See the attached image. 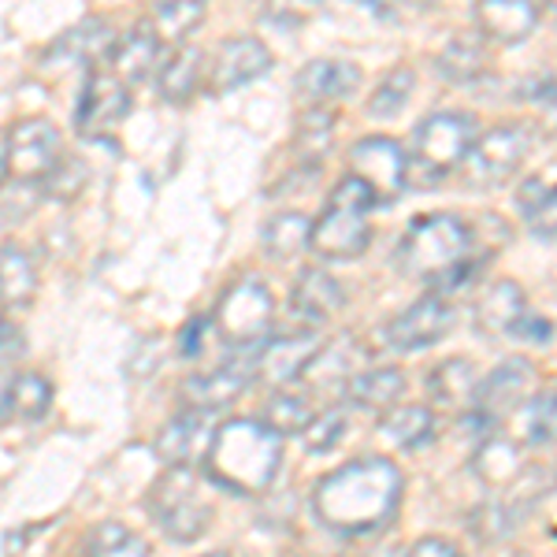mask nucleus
I'll return each mask as SVG.
<instances>
[{
	"mask_svg": "<svg viewBox=\"0 0 557 557\" xmlns=\"http://www.w3.org/2000/svg\"><path fill=\"white\" fill-rule=\"evenodd\" d=\"M115 45V26L108 20H97V15H89V20L75 23L67 34H60L57 41L45 49V64H94V60H101L112 52Z\"/></svg>",
	"mask_w": 557,
	"mask_h": 557,
	"instance_id": "nucleus-19",
	"label": "nucleus"
},
{
	"mask_svg": "<svg viewBox=\"0 0 557 557\" xmlns=\"http://www.w3.org/2000/svg\"><path fill=\"white\" fill-rule=\"evenodd\" d=\"M212 327L231 349H257L275 327V298L257 275H246L223 290L212 309Z\"/></svg>",
	"mask_w": 557,
	"mask_h": 557,
	"instance_id": "nucleus-6",
	"label": "nucleus"
},
{
	"mask_svg": "<svg viewBox=\"0 0 557 557\" xmlns=\"http://www.w3.org/2000/svg\"><path fill=\"white\" fill-rule=\"evenodd\" d=\"M152 520L160 524V532L175 543H194L209 532L212 524V506L201 498L197 475L190 465H175L160 475V483L149 494Z\"/></svg>",
	"mask_w": 557,
	"mask_h": 557,
	"instance_id": "nucleus-7",
	"label": "nucleus"
},
{
	"mask_svg": "<svg viewBox=\"0 0 557 557\" xmlns=\"http://www.w3.org/2000/svg\"><path fill=\"white\" fill-rule=\"evenodd\" d=\"M4 327H8V323H4V317H0V335H4Z\"/></svg>",
	"mask_w": 557,
	"mask_h": 557,
	"instance_id": "nucleus-51",
	"label": "nucleus"
},
{
	"mask_svg": "<svg viewBox=\"0 0 557 557\" xmlns=\"http://www.w3.org/2000/svg\"><path fill=\"white\" fill-rule=\"evenodd\" d=\"M323 338L317 331H294V335H268L257 349V375L272 386H286L301 380L312 357L320 354Z\"/></svg>",
	"mask_w": 557,
	"mask_h": 557,
	"instance_id": "nucleus-14",
	"label": "nucleus"
},
{
	"mask_svg": "<svg viewBox=\"0 0 557 557\" xmlns=\"http://www.w3.org/2000/svg\"><path fill=\"white\" fill-rule=\"evenodd\" d=\"M475 383H480V375H475L472 361H465V357H454V361L435 364L428 375V391L438 406H461L465 398H472Z\"/></svg>",
	"mask_w": 557,
	"mask_h": 557,
	"instance_id": "nucleus-32",
	"label": "nucleus"
},
{
	"mask_svg": "<svg viewBox=\"0 0 557 557\" xmlns=\"http://www.w3.org/2000/svg\"><path fill=\"white\" fill-rule=\"evenodd\" d=\"M535 383V372L528 361H502L483 383H475V409L487 412L491 420H502L506 412H513L524 401L528 386Z\"/></svg>",
	"mask_w": 557,
	"mask_h": 557,
	"instance_id": "nucleus-18",
	"label": "nucleus"
},
{
	"mask_svg": "<svg viewBox=\"0 0 557 557\" xmlns=\"http://www.w3.org/2000/svg\"><path fill=\"white\" fill-rule=\"evenodd\" d=\"M346 305V290L331 272L323 268H305L301 278L294 283V294H290V309L294 317L305 320L309 327H320L335 317L338 309Z\"/></svg>",
	"mask_w": 557,
	"mask_h": 557,
	"instance_id": "nucleus-20",
	"label": "nucleus"
},
{
	"mask_svg": "<svg viewBox=\"0 0 557 557\" xmlns=\"http://www.w3.org/2000/svg\"><path fill=\"white\" fill-rule=\"evenodd\" d=\"M12 368H0V424L12 420Z\"/></svg>",
	"mask_w": 557,
	"mask_h": 557,
	"instance_id": "nucleus-48",
	"label": "nucleus"
},
{
	"mask_svg": "<svg viewBox=\"0 0 557 557\" xmlns=\"http://www.w3.org/2000/svg\"><path fill=\"white\" fill-rule=\"evenodd\" d=\"M354 4H368V8H375V4H380V0H354Z\"/></svg>",
	"mask_w": 557,
	"mask_h": 557,
	"instance_id": "nucleus-50",
	"label": "nucleus"
},
{
	"mask_svg": "<svg viewBox=\"0 0 557 557\" xmlns=\"http://www.w3.org/2000/svg\"><path fill=\"white\" fill-rule=\"evenodd\" d=\"M524 312H528V298H524V290H520V283L502 278V283H494L480 298V305H475V323H480L483 335L509 338Z\"/></svg>",
	"mask_w": 557,
	"mask_h": 557,
	"instance_id": "nucleus-23",
	"label": "nucleus"
},
{
	"mask_svg": "<svg viewBox=\"0 0 557 557\" xmlns=\"http://www.w3.org/2000/svg\"><path fill=\"white\" fill-rule=\"evenodd\" d=\"M209 0H152V30L160 41H183L201 26Z\"/></svg>",
	"mask_w": 557,
	"mask_h": 557,
	"instance_id": "nucleus-31",
	"label": "nucleus"
},
{
	"mask_svg": "<svg viewBox=\"0 0 557 557\" xmlns=\"http://www.w3.org/2000/svg\"><path fill=\"white\" fill-rule=\"evenodd\" d=\"M349 175L372 190L375 205L394 201L406 190V149L394 138H361L349 149Z\"/></svg>",
	"mask_w": 557,
	"mask_h": 557,
	"instance_id": "nucleus-11",
	"label": "nucleus"
},
{
	"mask_svg": "<svg viewBox=\"0 0 557 557\" xmlns=\"http://www.w3.org/2000/svg\"><path fill=\"white\" fill-rule=\"evenodd\" d=\"M52 406V383L38 372L12 375V420H41Z\"/></svg>",
	"mask_w": 557,
	"mask_h": 557,
	"instance_id": "nucleus-36",
	"label": "nucleus"
},
{
	"mask_svg": "<svg viewBox=\"0 0 557 557\" xmlns=\"http://www.w3.org/2000/svg\"><path fill=\"white\" fill-rule=\"evenodd\" d=\"M38 294V268L15 242L0 246V309H26Z\"/></svg>",
	"mask_w": 557,
	"mask_h": 557,
	"instance_id": "nucleus-24",
	"label": "nucleus"
},
{
	"mask_svg": "<svg viewBox=\"0 0 557 557\" xmlns=\"http://www.w3.org/2000/svg\"><path fill=\"white\" fill-rule=\"evenodd\" d=\"M86 557H149V546L127 524L104 520L86 535Z\"/></svg>",
	"mask_w": 557,
	"mask_h": 557,
	"instance_id": "nucleus-33",
	"label": "nucleus"
},
{
	"mask_svg": "<svg viewBox=\"0 0 557 557\" xmlns=\"http://www.w3.org/2000/svg\"><path fill=\"white\" fill-rule=\"evenodd\" d=\"M457 323V309L450 298H438V294H428V298L412 301L401 317H394L386 327L380 331L386 349H398V354H417V349H428L435 343H443Z\"/></svg>",
	"mask_w": 557,
	"mask_h": 557,
	"instance_id": "nucleus-10",
	"label": "nucleus"
},
{
	"mask_svg": "<svg viewBox=\"0 0 557 557\" xmlns=\"http://www.w3.org/2000/svg\"><path fill=\"white\" fill-rule=\"evenodd\" d=\"M160 49H164V41H160V34L152 30V23L149 20L138 23L134 30L123 34V38H115L112 52H108V60H112V71H108V75L120 78L127 89L146 83L160 64Z\"/></svg>",
	"mask_w": 557,
	"mask_h": 557,
	"instance_id": "nucleus-17",
	"label": "nucleus"
},
{
	"mask_svg": "<svg viewBox=\"0 0 557 557\" xmlns=\"http://www.w3.org/2000/svg\"><path fill=\"white\" fill-rule=\"evenodd\" d=\"M86 183H89V168H86V160L83 157H64L60 152L57 157V164L45 172L41 178V186H45V194L52 197V201H75L78 194L86 190Z\"/></svg>",
	"mask_w": 557,
	"mask_h": 557,
	"instance_id": "nucleus-39",
	"label": "nucleus"
},
{
	"mask_svg": "<svg viewBox=\"0 0 557 557\" xmlns=\"http://www.w3.org/2000/svg\"><path fill=\"white\" fill-rule=\"evenodd\" d=\"M475 30L498 45H520L539 26L535 0H475Z\"/></svg>",
	"mask_w": 557,
	"mask_h": 557,
	"instance_id": "nucleus-16",
	"label": "nucleus"
},
{
	"mask_svg": "<svg viewBox=\"0 0 557 557\" xmlns=\"http://www.w3.org/2000/svg\"><path fill=\"white\" fill-rule=\"evenodd\" d=\"M357 83H361V67L349 60H309L294 78V89L301 94V101L320 108L323 101H338V97L354 94Z\"/></svg>",
	"mask_w": 557,
	"mask_h": 557,
	"instance_id": "nucleus-22",
	"label": "nucleus"
},
{
	"mask_svg": "<svg viewBox=\"0 0 557 557\" xmlns=\"http://www.w3.org/2000/svg\"><path fill=\"white\" fill-rule=\"evenodd\" d=\"M331 146H335V115L327 108L312 104L298 120V131H294V152L301 157V164L320 168V160L327 157Z\"/></svg>",
	"mask_w": 557,
	"mask_h": 557,
	"instance_id": "nucleus-30",
	"label": "nucleus"
},
{
	"mask_svg": "<svg viewBox=\"0 0 557 557\" xmlns=\"http://www.w3.org/2000/svg\"><path fill=\"white\" fill-rule=\"evenodd\" d=\"M528 149H532V131L524 123H502L472 141L469 157V183L472 186H498L524 164Z\"/></svg>",
	"mask_w": 557,
	"mask_h": 557,
	"instance_id": "nucleus-9",
	"label": "nucleus"
},
{
	"mask_svg": "<svg viewBox=\"0 0 557 557\" xmlns=\"http://www.w3.org/2000/svg\"><path fill=\"white\" fill-rule=\"evenodd\" d=\"M412 83H417V78H412L409 67H394L391 75H386L383 83L372 89L364 112L372 115V120H394V115L406 108L409 94H412Z\"/></svg>",
	"mask_w": 557,
	"mask_h": 557,
	"instance_id": "nucleus-38",
	"label": "nucleus"
},
{
	"mask_svg": "<svg viewBox=\"0 0 557 557\" xmlns=\"http://www.w3.org/2000/svg\"><path fill=\"white\" fill-rule=\"evenodd\" d=\"M550 335H554L550 320H539L532 312H524L513 327V338H524V343H539V346H550Z\"/></svg>",
	"mask_w": 557,
	"mask_h": 557,
	"instance_id": "nucleus-46",
	"label": "nucleus"
},
{
	"mask_svg": "<svg viewBox=\"0 0 557 557\" xmlns=\"http://www.w3.org/2000/svg\"><path fill=\"white\" fill-rule=\"evenodd\" d=\"M317 8H320V0H268V23L301 26Z\"/></svg>",
	"mask_w": 557,
	"mask_h": 557,
	"instance_id": "nucleus-45",
	"label": "nucleus"
},
{
	"mask_svg": "<svg viewBox=\"0 0 557 557\" xmlns=\"http://www.w3.org/2000/svg\"><path fill=\"white\" fill-rule=\"evenodd\" d=\"M380 435L394 450H420L435 435V412L428 406H401L383 417Z\"/></svg>",
	"mask_w": 557,
	"mask_h": 557,
	"instance_id": "nucleus-29",
	"label": "nucleus"
},
{
	"mask_svg": "<svg viewBox=\"0 0 557 557\" xmlns=\"http://www.w3.org/2000/svg\"><path fill=\"white\" fill-rule=\"evenodd\" d=\"M131 115V89L112 78L108 71H94L89 83L78 97L75 108V131L83 138H97V134H108L112 127H120Z\"/></svg>",
	"mask_w": 557,
	"mask_h": 557,
	"instance_id": "nucleus-13",
	"label": "nucleus"
},
{
	"mask_svg": "<svg viewBox=\"0 0 557 557\" xmlns=\"http://www.w3.org/2000/svg\"><path fill=\"white\" fill-rule=\"evenodd\" d=\"M257 349H235L223 364L190 375L183 383V406L190 412H205V417L235 406L238 394L257 380Z\"/></svg>",
	"mask_w": 557,
	"mask_h": 557,
	"instance_id": "nucleus-8",
	"label": "nucleus"
},
{
	"mask_svg": "<svg viewBox=\"0 0 557 557\" xmlns=\"http://www.w3.org/2000/svg\"><path fill=\"white\" fill-rule=\"evenodd\" d=\"M475 138H480V120L472 112L428 115L412 134V157H406V186L435 190L454 168L465 164Z\"/></svg>",
	"mask_w": 557,
	"mask_h": 557,
	"instance_id": "nucleus-4",
	"label": "nucleus"
},
{
	"mask_svg": "<svg viewBox=\"0 0 557 557\" xmlns=\"http://www.w3.org/2000/svg\"><path fill=\"white\" fill-rule=\"evenodd\" d=\"M201 78H205L201 49H194V45H183V49H175V57L168 60L164 67H160L157 89H160V97H164V101L186 104L197 94V89H201Z\"/></svg>",
	"mask_w": 557,
	"mask_h": 557,
	"instance_id": "nucleus-26",
	"label": "nucleus"
},
{
	"mask_svg": "<svg viewBox=\"0 0 557 557\" xmlns=\"http://www.w3.org/2000/svg\"><path fill=\"white\" fill-rule=\"evenodd\" d=\"M535 4H539V0H535Z\"/></svg>",
	"mask_w": 557,
	"mask_h": 557,
	"instance_id": "nucleus-54",
	"label": "nucleus"
},
{
	"mask_svg": "<svg viewBox=\"0 0 557 557\" xmlns=\"http://www.w3.org/2000/svg\"><path fill=\"white\" fill-rule=\"evenodd\" d=\"M372 209V190L357 175H346L331 190V201L320 212V220H312L309 249L323 260H357L372 242V227H368V212Z\"/></svg>",
	"mask_w": 557,
	"mask_h": 557,
	"instance_id": "nucleus-5",
	"label": "nucleus"
},
{
	"mask_svg": "<svg viewBox=\"0 0 557 557\" xmlns=\"http://www.w3.org/2000/svg\"><path fill=\"white\" fill-rule=\"evenodd\" d=\"M309 231H312V220L301 212H278L272 220L264 223L260 231V242H264V253L286 264V260L301 257L309 249Z\"/></svg>",
	"mask_w": 557,
	"mask_h": 557,
	"instance_id": "nucleus-28",
	"label": "nucleus"
},
{
	"mask_svg": "<svg viewBox=\"0 0 557 557\" xmlns=\"http://www.w3.org/2000/svg\"><path fill=\"white\" fill-rule=\"evenodd\" d=\"M475 472H480L483 483H491V487H506L520 472V450L513 443H506V438L487 435L480 454H475Z\"/></svg>",
	"mask_w": 557,
	"mask_h": 557,
	"instance_id": "nucleus-35",
	"label": "nucleus"
},
{
	"mask_svg": "<svg viewBox=\"0 0 557 557\" xmlns=\"http://www.w3.org/2000/svg\"><path fill=\"white\" fill-rule=\"evenodd\" d=\"M357 361H361V349H357L354 338H338L335 346L323 343L320 354L312 357V364H331V368H309V383L317 386H331V383H346L349 375H357ZM301 375V380H305Z\"/></svg>",
	"mask_w": 557,
	"mask_h": 557,
	"instance_id": "nucleus-34",
	"label": "nucleus"
},
{
	"mask_svg": "<svg viewBox=\"0 0 557 557\" xmlns=\"http://www.w3.org/2000/svg\"><path fill=\"white\" fill-rule=\"evenodd\" d=\"M4 178H8V138L0 134V186H4Z\"/></svg>",
	"mask_w": 557,
	"mask_h": 557,
	"instance_id": "nucleus-49",
	"label": "nucleus"
},
{
	"mask_svg": "<svg viewBox=\"0 0 557 557\" xmlns=\"http://www.w3.org/2000/svg\"><path fill=\"white\" fill-rule=\"evenodd\" d=\"M424 4H431V0H424Z\"/></svg>",
	"mask_w": 557,
	"mask_h": 557,
	"instance_id": "nucleus-53",
	"label": "nucleus"
},
{
	"mask_svg": "<svg viewBox=\"0 0 557 557\" xmlns=\"http://www.w3.org/2000/svg\"><path fill=\"white\" fill-rule=\"evenodd\" d=\"M472 528H475V535H480V539H502L509 528H513V509L498 506V502H487V506L475 509Z\"/></svg>",
	"mask_w": 557,
	"mask_h": 557,
	"instance_id": "nucleus-44",
	"label": "nucleus"
},
{
	"mask_svg": "<svg viewBox=\"0 0 557 557\" xmlns=\"http://www.w3.org/2000/svg\"><path fill=\"white\" fill-rule=\"evenodd\" d=\"M517 209L524 212V220L535 227L539 238L554 242V190L550 183H543V178H528L524 186L517 190Z\"/></svg>",
	"mask_w": 557,
	"mask_h": 557,
	"instance_id": "nucleus-37",
	"label": "nucleus"
},
{
	"mask_svg": "<svg viewBox=\"0 0 557 557\" xmlns=\"http://www.w3.org/2000/svg\"><path fill=\"white\" fill-rule=\"evenodd\" d=\"M264 71H272V49L260 38H227L215 52L209 67V86L215 94H231V89L257 83Z\"/></svg>",
	"mask_w": 557,
	"mask_h": 557,
	"instance_id": "nucleus-15",
	"label": "nucleus"
},
{
	"mask_svg": "<svg viewBox=\"0 0 557 557\" xmlns=\"http://www.w3.org/2000/svg\"><path fill=\"white\" fill-rule=\"evenodd\" d=\"M215 557H227V554H215Z\"/></svg>",
	"mask_w": 557,
	"mask_h": 557,
	"instance_id": "nucleus-52",
	"label": "nucleus"
},
{
	"mask_svg": "<svg viewBox=\"0 0 557 557\" xmlns=\"http://www.w3.org/2000/svg\"><path fill=\"white\" fill-rule=\"evenodd\" d=\"M283 469V435L264 420H227L212 428L205 446V472L215 487L231 494H260L275 483Z\"/></svg>",
	"mask_w": 557,
	"mask_h": 557,
	"instance_id": "nucleus-3",
	"label": "nucleus"
},
{
	"mask_svg": "<svg viewBox=\"0 0 557 557\" xmlns=\"http://www.w3.org/2000/svg\"><path fill=\"white\" fill-rule=\"evenodd\" d=\"M406 494V475L386 457H354L327 472L312 491V513L323 528L346 539L383 532Z\"/></svg>",
	"mask_w": 557,
	"mask_h": 557,
	"instance_id": "nucleus-1",
	"label": "nucleus"
},
{
	"mask_svg": "<svg viewBox=\"0 0 557 557\" xmlns=\"http://www.w3.org/2000/svg\"><path fill=\"white\" fill-rule=\"evenodd\" d=\"M528 443L550 446L554 443V394H535L528 406Z\"/></svg>",
	"mask_w": 557,
	"mask_h": 557,
	"instance_id": "nucleus-43",
	"label": "nucleus"
},
{
	"mask_svg": "<svg viewBox=\"0 0 557 557\" xmlns=\"http://www.w3.org/2000/svg\"><path fill=\"white\" fill-rule=\"evenodd\" d=\"M209 420L212 417H205V412H190V409L178 412L175 420H168L157 435L160 461H164L168 469H175V465H194L197 457H205V446H209V438H212Z\"/></svg>",
	"mask_w": 557,
	"mask_h": 557,
	"instance_id": "nucleus-21",
	"label": "nucleus"
},
{
	"mask_svg": "<svg viewBox=\"0 0 557 557\" xmlns=\"http://www.w3.org/2000/svg\"><path fill=\"white\" fill-rule=\"evenodd\" d=\"M409 557H465L450 539H438V535H428V539H417L412 543Z\"/></svg>",
	"mask_w": 557,
	"mask_h": 557,
	"instance_id": "nucleus-47",
	"label": "nucleus"
},
{
	"mask_svg": "<svg viewBox=\"0 0 557 557\" xmlns=\"http://www.w3.org/2000/svg\"><path fill=\"white\" fill-rule=\"evenodd\" d=\"M309 417H312L309 401L298 398V394H272L264 406V424L272 428L275 435H301Z\"/></svg>",
	"mask_w": 557,
	"mask_h": 557,
	"instance_id": "nucleus-40",
	"label": "nucleus"
},
{
	"mask_svg": "<svg viewBox=\"0 0 557 557\" xmlns=\"http://www.w3.org/2000/svg\"><path fill=\"white\" fill-rule=\"evenodd\" d=\"M438 78L454 86L475 83V78L487 71V52H483V38L480 34H457V38L446 41V49L438 52Z\"/></svg>",
	"mask_w": 557,
	"mask_h": 557,
	"instance_id": "nucleus-27",
	"label": "nucleus"
},
{
	"mask_svg": "<svg viewBox=\"0 0 557 557\" xmlns=\"http://www.w3.org/2000/svg\"><path fill=\"white\" fill-rule=\"evenodd\" d=\"M343 435H346V412L343 409L317 412V417H309V424H305V431H301L305 450H309V454L335 450V446L343 443Z\"/></svg>",
	"mask_w": 557,
	"mask_h": 557,
	"instance_id": "nucleus-41",
	"label": "nucleus"
},
{
	"mask_svg": "<svg viewBox=\"0 0 557 557\" xmlns=\"http://www.w3.org/2000/svg\"><path fill=\"white\" fill-rule=\"evenodd\" d=\"M394 260L409 278L428 283L431 294H438V298L465 290L487 264V260L475 257V231L461 215L446 212L417 215Z\"/></svg>",
	"mask_w": 557,
	"mask_h": 557,
	"instance_id": "nucleus-2",
	"label": "nucleus"
},
{
	"mask_svg": "<svg viewBox=\"0 0 557 557\" xmlns=\"http://www.w3.org/2000/svg\"><path fill=\"white\" fill-rule=\"evenodd\" d=\"M406 394V375L401 368H368V372H357L346 380V398L354 401L357 409H394L398 398Z\"/></svg>",
	"mask_w": 557,
	"mask_h": 557,
	"instance_id": "nucleus-25",
	"label": "nucleus"
},
{
	"mask_svg": "<svg viewBox=\"0 0 557 557\" xmlns=\"http://www.w3.org/2000/svg\"><path fill=\"white\" fill-rule=\"evenodd\" d=\"M4 138L8 178H15V183H41L60 157V131L49 120H20Z\"/></svg>",
	"mask_w": 557,
	"mask_h": 557,
	"instance_id": "nucleus-12",
	"label": "nucleus"
},
{
	"mask_svg": "<svg viewBox=\"0 0 557 557\" xmlns=\"http://www.w3.org/2000/svg\"><path fill=\"white\" fill-rule=\"evenodd\" d=\"M212 343H220V335H215V327H212V317H194L178 331V349H183L186 361H205Z\"/></svg>",
	"mask_w": 557,
	"mask_h": 557,
	"instance_id": "nucleus-42",
	"label": "nucleus"
}]
</instances>
